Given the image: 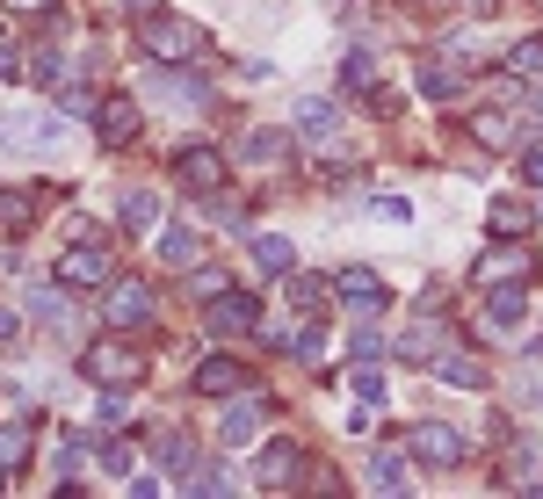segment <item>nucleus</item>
<instances>
[{"mask_svg":"<svg viewBox=\"0 0 543 499\" xmlns=\"http://www.w3.org/2000/svg\"><path fill=\"white\" fill-rule=\"evenodd\" d=\"M138 44H145V58H160V66H189V58L203 51V29H196V22H181V15L145 8V22H138Z\"/></svg>","mask_w":543,"mask_h":499,"instance_id":"1","label":"nucleus"},{"mask_svg":"<svg viewBox=\"0 0 543 499\" xmlns=\"http://www.w3.org/2000/svg\"><path fill=\"white\" fill-rule=\"evenodd\" d=\"M66 131H58V116H44V109H15V116H0V145H58Z\"/></svg>","mask_w":543,"mask_h":499,"instance_id":"11","label":"nucleus"},{"mask_svg":"<svg viewBox=\"0 0 543 499\" xmlns=\"http://www.w3.org/2000/svg\"><path fill=\"white\" fill-rule=\"evenodd\" d=\"M254 434H261V405L239 391V405H225V420H218V442H225V449H247Z\"/></svg>","mask_w":543,"mask_h":499,"instance_id":"16","label":"nucleus"},{"mask_svg":"<svg viewBox=\"0 0 543 499\" xmlns=\"http://www.w3.org/2000/svg\"><path fill=\"white\" fill-rule=\"evenodd\" d=\"M254 261H261L268 275H290V268H297V246H290L283 232H254Z\"/></svg>","mask_w":543,"mask_h":499,"instance_id":"21","label":"nucleus"},{"mask_svg":"<svg viewBox=\"0 0 543 499\" xmlns=\"http://www.w3.org/2000/svg\"><path fill=\"white\" fill-rule=\"evenodd\" d=\"M297 471H305V456H297V442H276L261 456V485H297Z\"/></svg>","mask_w":543,"mask_h":499,"instance_id":"20","label":"nucleus"},{"mask_svg":"<svg viewBox=\"0 0 543 499\" xmlns=\"http://www.w3.org/2000/svg\"><path fill=\"white\" fill-rule=\"evenodd\" d=\"M116 210H124V232H153V225H160V203L145 196V189H124V203H116Z\"/></svg>","mask_w":543,"mask_h":499,"instance_id":"25","label":"nucleus"},{"mask_svg":"<svg viewBox=\"0 0 543 499\" xmlns=\"http://www.w3.org/2000/svg\"><path fill=\"white\" fill-rule=\"evenodd\" d=\"M522 181H529V189H543V152H529V160H522Z\"/></svg>","mask_w":543,"mask_h":499,"instance_id":"41","label":"nucleus"},{"mask_svg":"<svg viewBox=\"0 0 543 499\" xmlns=\"http://www.w3.org/2000/svg\"><path fill=\"white\" fill-rule=\"evenodd\" d=\"M493 232H500V239H515V232H529V210H522L515 196H507V203H493Z\"/></svg>","mask_w":543,"mask_h":499,"instance_id":"31","label":"nucleus"},{"mask_svg":"<svg viewBox=\"0 0 543 499\" xmlns=\"http://www.w3.org/2000/svg\"><path fill=\"white\" fill-rule=\"evenodd\" d=\"M58 102H66L73 116H95V87H66V95H58Z\"/></svg>","mask_w":543,"mask_h":499,"instance_id":"37","label":"nucleus"},{"mask_svg":"<svg viewBox=\"0 0 543 499\" xmlns=\"http://www.w3.org/2000/svg\"><path fill=\"white\" fill-rule=\"evenodd\" d=\"M196 290H203V297H218V290H225V268H210V261H196Z\"/></svg>","mask_w":543,"mask_h":499,"instance_id":"38","label":"nucleus"},{"mask_svg":"<svg viewBox=\"0 0 543 499\" xmlns=\"http://www.w3.org/2000/svg\"><path fill=\"white\" fill-rule=\"evenodd\" d=\"M464 131H471L478 145H493V152H507V145H515V123H507L500 109H471V116H464Z\"/></svg>","mask_w":543,"mask_h":499,"instance_id":"19","label":"nucleus"},{"mask_svg":"<svg viewBox=\"0 0 543 499\" xmlns=\"http://www.w3.org/2000/svg\"><path fill=\"white\" fill-rule=\"evenodd\" d=\"M334 290H341V297H348V304L362 311V319H370V311H384V304H391V297H384V283H377L370 268H341V275H334Z\"/></svg>","mask_w":543,"mask_h":499,"instance_id":"15","label":"nucleus"},{"mask_svg":"<svg viewBox=\"0 0 543 499\" xmlns=\"http://www.w3.org/2000/svg\"><path fill=\"white\" fill-rule=\"evenodd\" d=\"M95 456H102V471H109V478H124V471H131V449H124V442H95Z\"/></svg>","mask_w":543,"mask_h":499,"instance_id":"36","label":"nucleus"},{"mask_svg":"<svg viewBox=\"0 0 543 499\" xmlns=\"http://www.w3.org/2000/svg\"><path fill=\"white\" fill-rule=\"evenodd\" d=\"M341 87H355V95H370V87H377L370 51H348V58H341Z\"/></svg>","mask_w":543,"mask_h":499,"instance_id":"29","label":"nucleus"},{"mask_svg":"<svg viewBox=\"0 0 543 499\" xmlns=\"http://www.w3.org/2000/svg\"><path fill=\"white\" fill-rule=\"evenodd\" d=\"M420 87L442 102V95H464V73L449 66V58H420Z\"/></svg>","mask_w":543,"mask_h":499,"instance_id":"23","label":"nucleus"},{"mask_svg":"<svg viewBox=\"0 0 543 499\" xmlns=\"http://www.w3.org/2000/svg\"><path fill=\"white\" fill-rule=\"evenodd\" d=\"M29 217H37V196H22V189H8V196H0V225H8V232H22Z\"/></svg>","mask_w":543,"mask_h":499,"instance_id":"30","label":"nucleus"},{"mask_svg":"<svg viewBox=\"0 0 543 499\" xmlns=\"http://www.w3.org/2000/svg\"><path fill=\"white\" fill-rule=\"evenodd\" d=\"M203 326L218 333V340H247V333L261 326V311H254L247 290H218V297H210V311H203Z\"/></svg>","mask_w":543,"mask_h":499,"instance_id":"7","label":"nucleus"},{"mask_svg":"<svg viewBox=\"0 0 543 499\" xmlns=\"http://www.w3.org/2000/svg\"><path fill=\"white\" fill-rule=\"evenodd\" d=\"M29 311L51 319V326H66V297H58V290H29Z\"/></svg>","mask_w":543,"mask_h":499,"instance_id":"33","label":"nucleus"},{"mask_svg":"<svg viewBox=\"0 0 543 499\" xmlns=\"http://www.w3.org/2000/svg\"><path fill=\"white\" fill-rule=\"evenodd\" d=\"M399 355H406V362H442V355H449V326H442V319L406 326V333H399Z\"/></svg>","mask_w":543,"mask_h":499,"instance_id":"14","label":"nucleus"},{"mask_svg":"<svg viewBox=\"0 0 543 499\" xmlns=\"http://www.w3.org/2000/svg\"><path fill=\"white\" fill-rule=\"evenodd\" d=\"M529 109H536V116H543V95H529Z\"/></svg>","mask_w":543,"mask_h":499,"instance_id":"44","label":"nucleus"},{"mask_svg":"<svg viewBox=\"0 0 543 499\" xmlns=\"http://www.w3.org/2000/svg\"><path fill=\"white\" fill-rule=\"evenodd\" d=\"M124 8H145V0H124Z\"/></svg>","mask_w":543,"mask_h":499,"instance_id":"45","label":"nucleus"},{"mask_svg":"<svg viewBox=\"0 0 543 499\" xmlns=\"http://www.w3.org/2000/svg\"><path fill=\"white\" fill-rule=\"evenodd\" d=\"M15 340H22V319H15L8 304H0V348H15Z\"/></svg>","mask_w":543,"mask_h":499,"instance_id":"40","label":"nucleus"},{"mask_svg":"<svg viewBox=\"0 0 543 499\" xmlns=\"http://www.w3.org/2000/svg\"><path fill=\"white\" fill-rule=\"evenodd\" d=\"M0 463H8V471H22V463H29V434H22V427H0Z\"/></svg>","mask_w":543,"mask_h":499,"instance_id":"32","label":"nucleus"},{"mask_svg":"<svg viewBox=\"0 0 543 499\" xmlns=\"http://www.w3.org/2000/svg\"><path fill=\"white\" fill-rule=\"evenodd\" d=\"M515 275H529V254H515V246H493L478 261V283H515Z\"/></svg>","mask_w":543,"mask_h":499,"instance_id":"22","label":"nucleus"},{"mask_svg":"<svg viewBox=\"0 0 543 499\" xmlns=\"http://www.w3.org/2000/svg\"><path fill=\"white\" fill-rule=\"evenodd\" d=\"M15 73H22V58H15V51H0V80H15Z\"/></svg>","mask_w":543,"mask_h":499,"instance_id":"42","label":"nucleus"},{"mask_svg":"<svg viewBox=\"0 0 543 499\" xmlns=\"http://www.w3.org/2000/svg\"><path fill=\"white\" fill-rule=\"evenodd\" d=\"M58 275H66L73 290H102L109 275H116V254L102 239H80V246H66V261H58Z\"/></svg>","mask_w":543,"mask_h":499,"instance_id":"6","label":"nucleus"},{"mask_svg":"<svg viewBox=\"0 0 543 499\" xmlns=\"http://www.w3.org/2000/svg\"><path fill=\"white\" fill-rule=\"evenodd\" d=\"M247 384H254V369L232 362V355H210V362L196 369V391H203V398H239Z\"/></svg>","mask_w":543,"mask_h":499,"instance_id":"13","label":"nucleus"},{"mask_svg":"<svg viewBox=\"0 0 543 499\" xmlns=\"http://www.w3.org/2000/svg\"><path fill=\"white\" fill-rule=\"evenodd\" d=\"M507 73H515V80H543V37H529V44L507 51Z\"/></svg>","mask_w":543,"mask_h":499,"instance_id":"28","label":"nucleus"},{"mask_svg":"<svg viewBox=\"0 0 543 499\" xmlns=\"http://www.w3.org/2000/svg\"><path fill=\"white\" fill-rule=\"evenodd\" d=\"M290 131L305 138L312 152H326V160H334V152H341V109L326 102V95H297V109H290Z\"/></svg>","mask_w":543,"mask_h":499,"instance_id":"2","label":"nucleus"},{"mask_svg":"<svg viewBox=\"0 0 543 499\" xmlns=\"http://www.w3.org/2000/svg\"><path fill=\"white\" fill-rule=\"evenodd\" d=\"M160 261H167V268H196V261H203V232L167 225V232H160Z\"/></svg>","mask_w":543,"mask_h":499,"instance_id":"17","label":"nucleus"},{"mask_svg":"<svg viewBox=\"0 0 543 499\" xmlns=\"http://www.w3.org/2000/svg\"><path fill=\"white\" fill-rule=\"evenodd\" d=\"M58 0H0V15H51Z\"/></svg>","mask_w":543,"mask_h":499,"instance_id":"39","label":"nucleus"},{"mask_svg":"<svg viewBox=\"0 0 543 499\" xmlns=\"http://www.w3.org/2000/svg\"><path fill=\"white\" fill-rule=\"evenodd\" d=\"M370 485H377V492H406V456L377 449V456H370Z\"/></svg>","mask_w":543,"mask_h":499,"instance_id":"26","label":"nucleus"},{"mask_svg":"<svg viewBox=\"0 0 543 499\" xmlns=\"http://www.w3.org/2000/svg\"><path fill=\"white\" fill-rule=\"evenodd\" d=\"M435 377H442L449 391H486V362H478V355H442Z\"/></svg>","mask_w":543,"mask_h":499,"instance_id":"18","label":"nucleus"},{"mask_svg":"<svg viewBox=\"0 0 543 499\" xmlns=\"http://www.w3.org/2000/svg\"><path fill=\"white\" fill-rule=\"evenodd\" d=\"M225 174H232V160H225L218 145H181V152H174V181H181L189 196H218Z\"/></svg>","mask_w":543,"mask_h":499,"instance_id":"3","label":"nucleus"},{"mask_svg":"<svg viewBox=\"0 0 543 499\" xmlns=\"http://www.w3.org/2000/svg\"><path fill=\"white\" fill-rule=\"evenodd\" d=\"M153 449H160V471H174V478H189V463H196V449H189V434H181V427H167V434H160Z\"/></svg>","mask_w":543,"mask_h":499,"instance_id":"24","label":"nucleus"},{"mask_svg":"<svg viewBox=\"0 0 543 499\" xmlns=\"http://www.w3.org/2000/svg\"><path fill=\"white\" fill-rule=\"evenodd\" d=\"M153 95H160L167 109H203L210 87H203V73H189V66H160V73H153Z\"/></svg>","mask_w":543,"mask_h":499,"instance_id":"12","label":"nucleus"},{"mask_svg":"<svg viewBox=\"0 0 543 499\" xmlns=\"http://www.w3.org/2000/svg\"><path fill=\"white\" fill-rule=\"evenodd\" d=\"M529 319V290H522V275L515 283H486V333H515Z\"/></svg>","mask_w":543,"mask_h":499,"instance_id":"10","label":"nucleus"},{"mask_svg":"<svg viewBox=\"0 0 543 499\" xmlns=\"http://www.w3.org/2000/svg\"><path fill=\"white\" fill-rule=\"evenodd\" d=\"M406 442H413V456H420V463H435V471H457V463L471 456V442H464L457 427H442V420H420Z\"/></svg>","mask_w":543,"mask_h":499,"instance_id":"5","label":"nucleus"},{"mask_svg":"<svg viewBox=\"0 0 543 499\" xmlns=\"http://www.w3.org/2000/svg\"><path fill=\"white\" fill-rule=\"evenodd\" d=\"M370 217H384V225H413V203H406V196H377Z\"/></svg>","mask_w":543,"mask_h":499,"instance_id":"35","label":"nucleus"},{"mask_svg":"<svg viewBox=\"0 0 543 499\" xmlns=\"http://www.w3.org/2000/svg\"><path fill=\"white\" fill-rule=\"evenodd\" d=\"M348 384H355V398H362V405H377V398H384V377H377L370 362H362V369H348Z\"/></svg>","mask_w":543,"mask_h":499,"instance_id":"34","label":"nucleus"},{"mask_svg":"<svg viewBox=\"0 0 543 499\" xmlns=\"http://www.w3.org/2000/svg\"><path fill=\"white\" fill-rule=\"evenodd\" d=\"M283 152H290V131H254V138H247V160H254V167H276Z\"/></svg>","mask_w":543,"mask_h":499,"instance_id":"27","label":"nucleus"},{"mask_svg":"<svg viewBox=\"0 0 543 499\" xmlns=\"http://www.w3.org/2000/svg\"><path fill=\"white\" fill-rule=\"evenodd\" d=\"M8 478H15V471H8V463H0V492H8Z\"/></svg>","mask_w":543,"mask_h":499,"instance_id":"43","label":"nucleus"},{"mask_svg":"<svg viewBox=\"0 0 543 499\" xmlns=\"http://www.w3.org/2000/svg\"><path fill=\"white\" fill-rule=\"evenodd\" d=\"M109 326L116 333H138V326H153V290H145V283H131V275H124V283H116V275H109Z\"/></svg>","mask_w":543,"mask_h":499,"instance_id":"8","label":"nucleus"},{"mask_svg":"<svg viewBox=\"0 0 543 499\" xmlns=\"http://www.w3.org/2000/svg\"><path fill=\"white\" fill-rule=\"evenodd\" d=\"M95 138H102L109 152H124V145L138 138V102H131V95H109V102H95Z\"/></svg>","mask_w":543,"mask_h":499,"instance_id":"9","label":"nucleus"},{"mask_svg":"<svg viewBox=\"0 0 543 499\" xmlns=\"http://www.w3.org/2000/svg\"><path fill=\"white\" fill-rule=\"evenodd\" d=\"M80 369H87L95 384H138V377H145V355L124 348V340H95V348L80 355Z\"/></svg>","mask_w":543,"mask_h":499,"instance_id":"4","label":"nucleus"}]
</instances>
